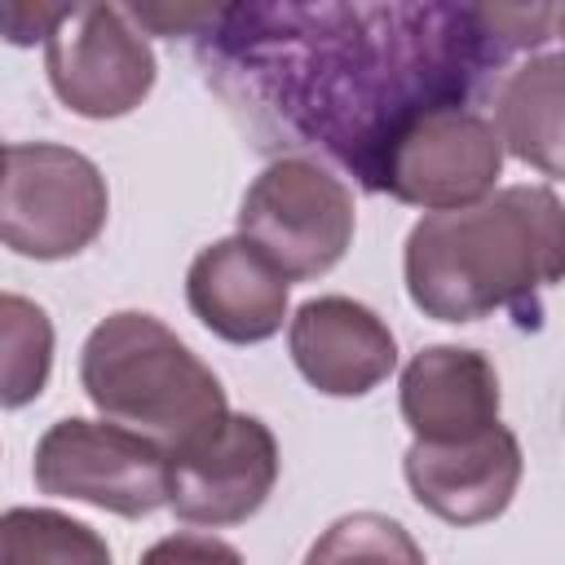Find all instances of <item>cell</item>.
<instances>
[{"label": "cell", "instance_id": "15", "mask_svg": "<svg viewBox=\"0 0 565 565\" xmlns=\"http://www.w3.org/2000/svg\"><path fill=\"white\" fill-rule=\"evenodd\" d=\"M0 565H110V547L66 512L9 508L0 516Z\"/></svg>", "mask_w": 565, "mask_h": 565}, {"label": "cell", "instance_id": "2", "mask_svg": "<svg viewBox=\"0 0 565 565\" xmlns=\"http://www.w3.org/2000/svg\"><path fill=\"white\" fill-rule=\"evenodd\" d=\"M406 291L437 322L494 309L539 318V296L565 278V203L547 185H503L455 212H428L406 234Z\"/></svg>", "mask_w": 565, "mask_h": 565}, {"label": "cell", "instance_id": "7", "mask_svg": "<svg viewBox=\"0 0 565 565\" xmlns=\"http://www.w3.org/2000/svg\"><path fill=\"white\" fill-rule=\"evenodd\" d=\"M44 71L66 110L119 119L154 88V53L119 4H66L44 40Z\"/></svg>", "mask_w": 565, "mask_h": 565}, {"label": "cell", "instance_id": "14", "mask_svg": "<svg viewBox=\"0 0 565 565\" xmlns=\"http://www.w3.org/2000/svg\"><path fill=\"white\" fill-rule=\"evenodd\" d=\"M494 128L521 163L565 177V53H539L503 75Z\"/></svg>", "mask_w": 565, "mask_h": 565}, {"label": "cell", "instance_id": "20", "mask_svg": "<svg viewBox=\"0 0 565 565\" xmlns=\"http://www.w3.org/2000/svg\"><path fill=\"white\" fill-rule=\"evenodd\" d=\"M556 31H561V40H565V4H561V13H556Z\"/></svg>", "mask_w": 565, "mask_h": 565}, {"label": "cell", "instance_id": "1", "mask_svg": "<svg viewBox=\"0 0 565 565\" xmlns=\"http://www.w3.org/2000/svg\"><path fill=\"white\" fill-rule=\"evenodd\" d=\"M203 35L230 106L380 190L388 146L415 119L468 106L543 26L525 4H225Z\"/></svg>", "mask_w": 565, "mask_h": 565}, {"label": "cell", "instance_id": "19", "mask_svg": "<svg viewBox=\"0 0 565 565\" xmlns=\"http://www.w3.org/2000/svg\"><path fill=\"white\" fill-rule=\"evenodd\" d=\"M62 13H66V4H22V0H13V4H4V35H9V44H31V40H49V31L62 22Z\"/></svg>", "mask_w": 565, "mask_h": 565}, {"label": "cell", "instance_id": "13", "mask_svg": "<svg viewBox=\"0 0 565 565\" xmlns=\"http://www.w3.org/2000/svg\"><path fill=\"white\" fill-rule=\"evenodd\" d=\"M402 419L415 441L450 446L499 424V375L486 353L428 344L402 371Z\"/></svg>", "mask_w": 565, "mask_h": 565}, {"label": "cell", "instance_id": "4", "mask_svg": "<svg viewBox=\"0 0 565 565\" xmlns=\"http://www.w3.org/2000/svg\"><path fill=\"white\" fill-rule=\"evenodd\" d=\"M110 212L97 163L57 141H9L0 185V238L18 256L66 260L84 252Z\"/></svg>", "mask_w": 565, "mask_h": 565}, {"label": "cell", "instance_id": "18", "mask_svg": "<svg viewBox=\"0 0 565 565\" xmlns=\"http://www.w3.org/2000/svg\"><path fill=\"white\" fill-rule=\"evenodd\" d=\"M141 565H243V556H238V547H230L216 534L181 530V534H168L154 547H146Z\"/></svg>", "mask_w": 565, "mask_h": 565}, {"label": "cell", "instance_id": "6", "mask_svg": "<svg viewBox=\"0 0 565 565\" xmlns=\"http://www.w3.org/2000/svg\"><path fill=\"white\" fill-rule=\"evenodd\" d=\"M31 468L44 494L79 499L115 516H150L172 499V455L102 419H57L35 441Z\"/></svg>", "mask_w": 565, "mask_h": 565}, {"label": "cell", "instance_id": "16", "mask_svg": "<svg viewBox=\"0 0 565 565\" xmlns=\"http://www.w3.org/2000/svg\"><path fill=\"white\" fill-rule=\"evenodd\" d=\"M0 340H4V384L0 402L9 411L26 406L31 397L44 393L49 366H53V322L40 305L26 296L4 291L0 296Z\"/></svg>", "mask_w": 565, "mask_h": 565}, {"label": "cell", "instance_id": "8", "mask_svg": "<svg viewBox=\"0 0 565 565\" xmlns=\"http://www.w3.org/2000/svg\"><path fill=\"white\" fill-rule=\"evenodd\" d=\"M499 172H503L499 128L468 106H446L415 119L388 146L380 168V190L424 212H455L490 199Z\"/></svg>", "mask_w": 565, "mask_h": 565}, {"label": "cell", "instance_id": "10", "mask_svg": "<svg viewBox=\"0 0 565 565\" xmlns=\"http://www.w3.org/2000/svg\"><path fill=\"white\" fill-rule=\"evenodd\" d=\"M521 468H525L521 441L503 424L486 428L481 437L450 441V446L411 441L402 459L406 486L419 499V508H428L433 516L450 525L494 521L512 503L521 486Z\"/></svg>", "mask_w": 565, "mask_h": 565}, {"label": "cell", "instance_id": "5", "mask_svg": "<svg viewBox=\"0 0 565 565\" xmlns=\"http://www.w3.org/2000/svg\"><path fill=\"white\" fill-rule=\"evenodd\" d=\"M238 234L291 282L318 278L353 243V194L305 154L274 159L238 203Z\"/></svg>", "mask_w": 565, "mask_h": 565}, {"label": "cell", "instance_id": "9", "mask_svg": "<svg viewBox=\"0 0 565 565\" xmlns=\"http://www.w3.org/2000/svg\"><path fill=\"white\" fill-rule=\"evenodd\" d=\"M278 481V441L256 415H230L212 437L172 455L168 508L185 525H238L256 516Z\"/></svg>", "mask_w": 565, "mask_h": 565}, {"label": "cell", "instance_id": "12", "mask_svg": "<svg viewBox=\"0 0 565 565\" xmlns=\"http://www.w3.org/2000/svg\"><path fill=\"white\" fill-rule=\"evenodd\" d=\"M291 278L243 234L203 247L185 274L190 313L230 344H260L282 331Z\"/></svg>", "mask_w": 565, "mask_h": 565}, {"label": "cell", "instance_id": "11", "mask_svg": "<svg viewBox=\"0 0 565 565\" xmlns=\"http://www.w3.org/2000/svg\"><path fill=\"white\" fill-rule=\"evenodd\" d=\"M296 371L327 397H362L397 366V340L384 318L349 296L305 300L287 327Z\"/></svg>", "mask_w": 565, "mask_h": 565}, {"label": "cell", "instance_id": "17", "mask_svg": "<svg viewBox=\"0 0 565 565\" xmlns=\"http://www.w3.org/2000/svg\"><path fill=\"white\" fill-rule=\"evenodd\" d=\"M305 565H428V561L402 521L380 512H353L331 521L313 539Z\"/></svg>", "mask_w": 565, "mask_h": 565}, {"label": "cell", "instance_id": "3", "mask_svg": "<svg viewBox=\"0 0 565 565\" xmlns=\"http://www.w3.org/2000/svg\"><path fill=\"white\" fill-rule=\"evenodd\" d=\"M88 402L119 428H132L181 455L230 419V402L212 366H203L159 318L119 309L97 322L79 353Z\"/></svg>", "mask_w": 565, "mask_h": 565}]
</instances>
